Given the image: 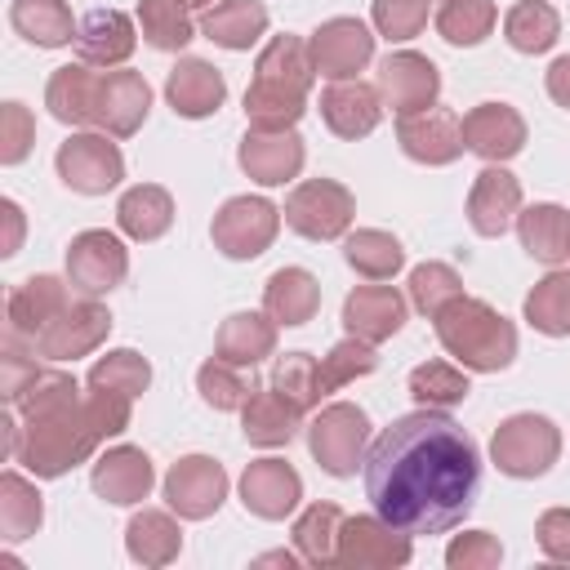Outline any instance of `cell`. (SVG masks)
I'll return each mask as SVG.
<instances>
[{"label": "cell", "mask_w": 570, "mask_h": 570, "mask_svg": "<svg viewBox=\"0 0 570 570\" xmlns=\"http://www.w3.org/2000/svg\"><path fill=\"white\" fill-rule=\"evenodd\" d=\"M476 490L481 450L445 410L419 405L392 419L365 450V499L410 539L454 530L472 512Z\"/></svg>", "instance_id": "6da1fadb"}, {"label": "cell", "mask_w": 570, "mask_h": 570, "mask_svg": "<svg viewBox=\"0 0 570 570\" xmlns=\"http://www.w3.org/2000/svg\"><path fill=\"white\" fill-rule=\"evenodd\" d=\"M316 67L307 53V40L298 36H272L254 62V80L245 89V120L249 129H294L307 111Z\"/></svg>", "instance_id": "3957f363"}, {"label": "cell", "mask_w": 570, "mask_h": 570, "mask_svg": "<svg viewBox=\"0 0 570 570\" xmlns=\"http://www.w3.org/2000/svg\"><path fill=\"white\" fill-rule=\"evenodd\" d=\"M272 387H276L289 405H298V410L307 414L312 405L325 401V387H321V361L307 356V352H285V356H276V365H272Z\"/></svg>", "instance_id": "f6af8a7d"}, {"label": "cell", "mask_w": 570, "mask_h": 570, "mask_svg": "<svg viewBox=\"0 0 570 570\" xmlns=\"http://www.w3.org/2000/svg\"><path fill=\"white\" fill-rule=\"evenodd\" d=\"M9 27L36 49H62L80 31L67 0H13L9 4Z\"/></svg>", "instance_id": "d590c367"}, {"label": "cell", "mask_w": 570, "mask_h": 570, "mask_svg": "<svg viewBox=\"0 0 570 570\" xmlns=\"http://www.w3.org/2000/svg\"><path fill=\"white\" fill-rule=\"evenodd\" d=\"M525 321L548 334V338H570V272L552 267L543 281H534V289L521 303Z\"/></svg>", "instance_id": "60d3db41"}, {"label": "cell", "mask_w": 570, "mask_h": 570, "mask_svg": "<svg viewBox=\"0 0 570 570\" xmlns=\"http://www.w3.org/2000/svg\"><path fill=\"white\" fill-rule=\"evenodd\" d=\"M125 552H129L138 566L160 570V566L178 561V552H183V530H178V521H174L169 512L142 508V512H134L129 525H125Z\"/></svg>", "instance_id": "836d02e7"}, {"label": "cell", "mask_w": 570, "mask_h": 570, "mask_svg": "<svg viewBox=\"0 0 570 570\" xmlns=\"http://www.w3.org/2000/svg\"><path fill=\"white\" fill-rule=\"evenodd\" d=\"M178 4H187V9H205V4H214V0H178Z\"/></svg>", "instance_id": "680465c9"}, {"label": "cell", "mask_w": 570, "mask_h": 570, "mask_svg": "<svg viewBox=\"0 0 570 570\" xmlns=\"http://www.w3.org/2000/svg\"><path fill=\"white\" fill-rule=\"evenodd\" d=\"M285 227L303 240H338L356 218V200L338 178H307L285 196Z\"/></svg>", "instance_id": "52a82bcc"}, {"label": "cell", "mask_w": 570, "mask_h": 570, "mask_svg": "<svg viewBox=\"0 0 570 570\" xmlns=\"http://www.w3.org/2000/svg\"><path fill=\"white\" fill-rule=\"evenodd\" d=\"M89 481H94V494L98 499H107L116 508H134V503H142L151 494L156 468H151L147 450H138V445H111V450H102L94 459Z\"/></svg>", "instance_id": "ffe728a7"}, {"label": "cell", "mask_w": 570, "mask_h": 570, "mask_svg": "<svg viewBox=\"0 0 570 570\" xmlns=\"http://www.w3.org/2000/svg\"><path fill=\"white\" fill-rule=\"evenodd\" d=\"M254 566H285V570H294V566H303V552L294 548V552H263V557H254Z\"/></svg>", "instance_id": "6f0895ef"}, {"label": "cell", "mask_w": 570, "mask_h": 570, "mask_svg": "<svg viewBox=\"0 0 570 570\" xmlns=\"http://www.w3.org/2000/svg\"><path fill=\"white\" fill-rule=\"evenodd\" d=\"M236 160L258 187H281L289 178H298L307 147H303L298 129H245Z\"/></svg>", "instance_id": "e0dca14e"}, {"label": "cell", "mask_w": 570, "mask_h": 570, "mask_svg": "<svg viewBox=\"0 0 570 570\" xmlns=\"http://www.w3.org/2000/svg\"><path fill=\"white\" fill-rule=\"evenodd\" d=\"M138 45V31H134V18L120 13V9H94L80 18V31H76V53L80 62L89 67H120Z\"/></svg>", "instance_id": "484cf974"}, {"label": "cell", "mask_w": 570, "mask_h": 570, "mask_svg": "<svg viewBox=\"0 0 570 570\" xmlns=\"http://www.w3.org/2000/svg\"><path fill=\"white\" fill-rule=\"evenodd\" d=\"M0 209H4V223H9V240H4V249H0V254H4V258H13V254H18V245H22V209H18V200H4Z\"/></svg>", "instance_id": "9f6ffc18"}, {"label": "cell", "mask_w": 570, "mask_h": 570, "mask_svg": "<svg viewBox=\"0 0 570 570\" xmlns=\"http://www.w3.org/2000/svg\"><path fill=\"white\" fill-rule=\"evenodd\" d=\"M321 120L330 134L356 142V138H370L383 120V94L365 80H330L321 89Z\"/></svg>", "instance_id": "44dd1931"}, {"label": "cell", "mask_w": 570, "mask_h": 570, "mask_svg": "<svg viewBox=\"0 0 570 570\" xmlns=\"http://www.w3.org/2000/svg\"><path fill=\"white\" fill-rule=\"evenodd\" d=\"M129 272V249L116 232L107 227H89V232H76L71 245H67V285L98 298V294H111Z\"/></svg>", "instance_id": "30bf717a"}, {"label": "cell", "mask_w": 570, "mask_h": 570, "mask_svg": "<svg viewBox=\"0 0 570 570\" xmlns=\"http://www.w3.org/2000/svg\"><path fill=\"white\" fill-rule=\"evenodd\" d=\"M494 22H499L494 0H441V9H436V31L454 49L481 45L494 31Z\"/></svg>", "instance_id": "7bdbcfd3"}, {"label": "cell", "mask_w": 570, "mask_h": 570, "mask_svg": "<svg viewBox=\"0 0 570 570\" xmlns=\"http://www.w3.org/2000/svg\"><path fill=\"white\" fill-rule=\"evenodd\" d=\"M53 169H58V178L71 191H80V196H107L125 178V156L111 142V134H102V129L98 134H85L80 129L67 142H58Z\"/></svg>", "instance_id": "9c48e42d"}, {"label": "cell", "mask_w": 570, "mask_h": 570, "mask_svg": "<svg viewBox=\"0 0 570 570\" xmlns=\"http://www.w3.org/2000/svg\"><path fill=\"white\" fill-rule=\"evenodd\" d=\"M370 445V414L352 401H330L307 423V450L330 476H356Z\"/></svg>", "instance_id": "8992f818"}, {"label": "cell", "mask_w": 570, "mask_h": 570, "mask_svg": "<svg viewBox=\"0 0 570 570\" xmlns=\"http://www.w3.org/2000/svg\"><path fill=\"white\" fill-rule=\"evenodd\" d=\"M463 147L476 151L485 165H503L525 147V120L508 102H476L463 116Z\"/></svg>", "instance_id": "7402d4cb"}, {"label": "cell", "mask_w": 570, "mask_h": 570, "mask_svg": "<svg viewBox=\"0 0 570 570\" xmlns=\"http://www.w3.org/2000/svg\"><path fill=\"white\" fill-rule=\"evenodd\" d=\"M396 142L419 165H454L463 147V120L445 107H423L410 116H396Z\"/></svg>", "instance_id": "2e32d148"}, {"label": "cell", "mask_w": 570, "mask_h": 570, "mask_svg": "<svg viewBox=\"0 0 570 570\" xmlns=\"http://www.w3.org/2000/svg\"><path fill=\"white\" fill-rule=\"evenodd\" d=\"M374 370H379L374 343L347 334L343 343H334V347L321 356V387H325V396H330V392H338V387H347V383H356V379H365V374H374Z\"/></svg>", "instance_id": "bcb514c9"}, {"label": "cell", "mask_w": 570, "mask_h": 570, "mask_svg": "<svg viewBox=\"0 0 570 570\" xmlns=\"http://www.w3.org/2000/svg\"><path fill=\"white\" fill-rule=\"evenodd\" d=\"M147 383H151V365L134 347H116V352H107L89 365V387H111V392H125V396H142Z\"/></svg>", "instance_id": "7dc6e473"}, {"label": "cell", "mask_w": 570, "mask_h": 570, "mask_svg": "<svg viewBox=\"0 0 570 570\" xmlns=\"http://www.w3.org/2000/svg\"><path fill=\"white\" fill-rule=\"evenodd\" d=\"M303 499V476L285 459H254L240 472V503L263 521H285Z\"/></svg>", "instance_id": "d6986e66"}, {"label": "cell", "mask_w": 570, "mask_h": 570, "mask_svg": "<svg viewBox=\"0 0 570 570\" xmlns=\"http://www.w3.org/2000/svg\"><path fill=\"white\" fill-rule=\"evenodd\" d=\"M503 40L517 53H548L561 40V18L548 0H517L503 18Z\"/></svg>", "instance_id": "74e56055"}, {"label": "cell", "mask_w": 570, "mask_h": 570, "mask_svg": "<svg viewBox=\"0 0 570 570\" xmlns=\"http://www.w3.org/2000/svg\"><path fill=\"white\" fill-rule=\"evenodd\" d=\"M98 80L102 71H94L89 62H67L49 76L45 85V107L53 120L62 125H94V107H98Z\"/></svg>", "instance_id": "f1b7e54d"}, {"label": "cell", "mask_w": 570, "mask_h": 570, "mask_svg": "<svg viewBox=\"0 0 570 570\" xmlns=\"http://www.w3.org/2000/svg\"><path fill=\"white\" fill-rule=\"evenodd\" d=\"M490 459L503 476L534 481L561 459V428L548 414H512L494 428Z\"/></svg>", "instance_id": "5b68a950"}, {"label": "cell", "mask_w": 570, "mask_h": 570, "mask_svg": "<svg viewBox=\"0 0 570 570\" xmlns=\"http://www.w3.org/2000/svg\"><path fill=\"white\" fill-rule=\"evenodd\" d=\"M272 352H276V321L267 312H232L218 325L214 356L245 370V365H263Z\"/></svg>", "instance_id": "4dcf8cb0"}, {"label": "cell", "mask_w": 570, "mask_h": 570, "mask_svg": "<svg viewBox=\"0 0 570 570\" xmlns=\"http://www.w3.org/2000/svg\"><path fill=\"white\" fill-rule=\"evenodd\" d=\"M138 27H142V40L165 53L187 49V40L196 36V22L178 0H138Z\"/></svg>", "instance_id": "ee69618b"}, {"label": "cell", "mask_w": 570, "mask_h": 570, "mask_svg": "<svg viewBox=\"0 0 570 570\" xmlns=\"http://www.w3.org/2000/svg\"><path fill=\"white\" fill-rule=\"evenodd\" d=\"M410 557H414L410 534L396 530L392 521H383L379 512L343 517L338 566H347V570H401V566H410Z\"/></svg>", "instance_id": "8fae6325"}, {"label": "cell", "mask_w": 570, "mask_h": 570, "mask_svg": "<svg viewBox=\"0 0 570 570\" xmlns=\"http://www.w3.org/2000/svg\"><path fill=\"white\" fill-rule=\"evenodd\" d=\"M534 539H539V552L548 561L570 566V508H548L534 521Z\"/></svg>", "instance_id": "db71d44e"}, {"label": "cell", "mask_w": 570, "mask_h": 570, "mask_svg": "<svg viewBox=\"0 0 570 570\" xmlns=\"http://www.w3.org/2000/svg\"><path fill=\"white\" fill-rule=\"evenodd\" d=\"M263 312L276 325H307L321 312V281L307 267H276L263 285Z\"/></svg>", "instance_id": "f546056e"}, {"label": "cell", "mask_w": 570, "mask_h": 570, "mask_svg": "<svg viewBox=\"0 0 570 570\" xmlns=\"http://www.w3.org/2000/svg\"><path fill=\"white\" fill-rule=\"evenodd\" d=\"M517 236H521V249L530 258L557 267V263L570 258V209H561L552 200H539V205L517 214Z\"/></svg>", "instance_id": "1f68e13d"}, {"label": "cell", "mask_w": 570, "mask_h": 570, "mask_svg": "<svg viewBox=\"0 0 570 570\" xmlns=\"http://www.w3.org/2000/svg\"><path fill=\"white\" fill-rule=\"evenodd\" d=\"M436 343L445 347V356H454L463 370L476 374H499L512 365L517 356V325L490 307L485 298H468L459 294L454 303H445L436 316Z\"/></svg>", "instance_id": "277c9868"}, {"label": "cell", "mask_w": 570, "mask_h": 570, "mask_svg": "<svg viewBox=\"0 0 570 570\" xmlns=\"http://www.w3.org/2000/svg\"><path fill=\"white\" fill-rule=\"evenodd\" d=\"M468 392H472V383H468L459 361L454 365L450 361H423L410 370V396L423 410H454L468 401Z\"/></svg>", "instance_id": "b9f144b4"}, {"label": "cell", "mask_w": 570, "mask_h": 570, "mask_svg": "<svg viewBox=\"0 0 570 570\" xmlns=\"http://www.w3.org/2000/svg\"><path fill=\"white\" fill-rule=\"evenodd\" d=\"M338 530H343V508L338 503H312L294 521V548L303 552L307 566H338Z\"/></svg>", "instance_id": "ab89813d"}, {"label": "cell", "mask_w": 570, "mask_h": 570, "mask_svg": "<svg viewBox=\"0 0 570 570\" xmlns=\"http://www.w3.org/2000/svg\"><path fill=\"white\" fill-rule=\"evenodd\" d=\"M543 85H548V98H552L557 107H566V111H570V53L552 58V67H548Z\"/></svg>", "instance_id": "11a10c76"}, {"label": "cell", "mask_w": 570, "mask_h": 570, "mask_svg": "<svg viewBox=\"0 0 570 570\" xmlns=\"http://www.w3.org/2000/svg\"><path fill=\"white\" fill-rule=\"evenodd\" d=\"M196 392H200V401H205L209 410H223V414H227V410H240L254 387L245 383L240 365L214 356V361H205V365L196 370Z\"/></svg>", "instance_id": "681fc988"}, {"label": "cell", "mask_w": 570, "mask_h": 570, "mask_svg": "<svg viewBox=\"0 0 570 570\" xmlns=\"http://www.w3.org/2000/svg\"><path fill=\"white\" fill-rule=\"evenodd\" d=\"M499 561H503V543L490 530L454 534L450 548H445V566L450 570H494Z\"/></svg>", "instance_id": "816d5d0a"}, {"label": "cell", "mask_w": 570, "mask_h": 570, "mask_svg": "<svg viewBox=\"0 0 570 570\" xmlns=\"http://www.w3.org/2000/svg\"><path fill=\"white\" fill-rule=\"evenodd\" d=\"M463 294V276L450 267V263H436V258H428V263H419L414 272H410V303L423 312V316H436L445 303H454Z\"/></svg>", "instance_id": "c3c4849f"}, {"label": "cell", "mask_w": 570, "mask_h": 570, "mask_svg": "<svg viewBox=\"0 0 570 570\" xmlns=\"http://www.w3.org/2000/svg\"><path fill=\"white\" fill-rule=\"evenodd\" d=\"M298 423H303V410L289 405L272 383L267 387H254L240 405V432L249 445H263V450H276V445H289L298 436Z\"/></svg>", "instance_id": "83f0119b"}, {"label": "cell", "mask_w": 570, "mask_h": 570, "mask_svg": "<svg viewBox=\"0 0 570 570\" xmlns=\"http://www.w3.org/2000/svg\"><path fill=\"white\" fill-rule=\"evenodd\" d=\"M281 209L267 200V196H232L218 205L214 223H209V236H214V249H223L227 258L236 263H249L258 258L263 249H272L276 232H281Z\"/></svg>", "instance_id": "ba28073f"}, {"label": "cell", "mask_w": 570, "mask_h": 570, "mask_svg": "<svg viewBox=\"0 0 570 570\" xmlns=\"http://www.w3.org/2000/svg\"><path fill=\"white\" fill-rule=\"evenodd\" d=\"M200 36L223 45V49H232V53H240V49H249V45H258L267 36V9L258 0H218V4L205 9Z\"/></svg>", "instance_id": "e575fe53"}, {"label": "cell", "mask_w": 570, "mask_h": 570, "mask_svg": "<svg viewBox=\"0 0 570 570\" xmlns=\"http://www.w3.org/2000/svg\"><path fill=\"white\" fill-rule=\"evenodd\" d=\"M67 303H71V298H67V285H62L58 276L40 272V276H27L22 285H13L4 316H9V330H13V334H22V338L36 343V334H45V330L58 321V312H62Z\"/></svg>", "instance_id": "4316f807"}, {"label": "cell", "mask_w": 570, "mask_h": 570, "mask_svg": "<svg viewBox=\"0 0 570 570\" xmlns=\"http://www.w3.org/2000/svg\"><path fill=\"white\" fill-rule=\"evenodd\" d=\"M307 53H312L316 76L356 80V71H365L370 58H374V36H370V27L361 18H330V22H321L312 31Z\"/></svg>", "instance_id": "5bb4252c"}, {"label": "cell", "mask_w": 570, "mask_h": 570, "mask_svg": "<svg viewBox=\"0 0 570 570\" xmlns=\"http://www.w3.org/2000/svg\"><path fill=\"white\" fill-rule=\"evenodd\" d=\"M36 142V120L22 102H4L0 111V165H22Z\"/></svg>", "instance_id": "f5cc1de1"}, {"label": "cell", "mask_w": 570, "mask_h": 570, "mask_svg": "<svg viewBox=\"0 0 570 570\" xmlns=\"http://www.w3.org/2000/svg\"><path fill=\"white\" fill-rule=\"evenodd\" d=\"M45 521V503L40 490L22 476V472H0V534L4 543H22L27 534H36Z\"/></svg>", "instance_id": "f35d334b"}, {"label": "cell", "mask_w": 570, "mask_h": 570, "mask_svg": "<svg viewBox=\"0 0 570 570\" xmlns=\"http://www.w3.org/2000/svg\"><path fill=\"white\" fill-rule=\"evenodd\" d=\"M107 334H111V312L98 298L85 294V298H71L45 334H36L31 352L45 356V361H53V365H62V361H76V356L98 352L107 343Z\"/></svg>", "instance_id": "7c38bea8"}, {"label": "cell", "mask_w": 570, "mask_h": 570, "mask_svg": "<svg viewBox=\"0 0 570 570\" xmlns=\"http://www.w3.org/2000/svg\"><path fill=\"white\" fill-rule=\"evenodd\" d=\"M165 98H169L174 116H183V120H205V116H214V111L223 107L227 80H223V71H218L214 62H205V58H178L174 71L165 76Z\"/></svg>", "instance_id": "d4e9b609"}, {"label": "cell", "mask_w": 570, "mask_h": 570, "mask_svg": "<svg viewBox=\"0 0 570 570\" xmlns=\"http://www.w3.org/2000/svg\"><path fill=\"white\" fill-rule=\"evenodd\" d=\"M343 258L365 281H392L405 267L401 240L392 232H383V227H356V232H347L343 236Z\"/></svg>", "instance_id": "8d00e7d4"}, {"label": "cell", "mask_w": 570, "mask_h": 570, "mask_svg": "<svg viewBox=\"0 0 570 570\" xmlns=\"http://www.w3.org/2000/svg\"><path fill=\"white\" fill-rule=\"evenodd\" d=\"M151 111V85L142 71H102L98 80V107H94V125L111 138H134L142 129Z\"/></svg>", "instance_id": "ac0fdd59"}, {"label": "cell", "mask_w": 570, "mask_h": 570, "mask_svg": "<svg viewBox=\"0 0 570 570\" xmlns=\"http://www.w3.org/2000/svg\"><path fill=\"white\" fill-rule=\"evenodd\" d=\"M374 31L387 40H414L428 27V0H374Z\"/></svg>", "instance_id": "f907efd6"}, {"label": "cell", "mask_w": 570, "mask_h": 570, "mask_svg": "<svg viewBox=\"0 0 570 570\" xmlns=\"http://www.w3.org/2000/svg\"><path fill=\"white\" fill-rule=\"evenodd\" d=\"M227 499V472L218 459L209 454H183L169 472H165V503L169 512H178L183 521H205L223 508Z\"/></svg>", "instance_id": "4fadbf2b"}, {"label": "cell", "mask_w": 570, "mask_h": 570, "mask_svg": "<svg viewBox=\"0 0 570 570\" xmlns=\"http://www.w3.org/2000/svg\"><path fill=\"white\" fill-rule=\"evenodd\" d=\"M116 227L129 240H160L174 227V196L160 183H138L116 200Z\"/></svg>", "instance_id": "d6a6232c"}, {"label": "cell", "mask_w": 570, "mask_h": 570, "mask_svg": "<svg viewBox=\"0 0 570 570\" xmlns=\"http://www.w3.org/2000/svg\"><path fill=\"white\" fill-rule=\"evenodd\" d=\"M13 410H18L13 463L53 481V476H67L76 463H85L107 436H120L129 428L134 396L111 387L80 392L76 374L36 370L31 383L18 392Z\"/></svg>", "instance_id": "7a4b0ae2"}, {"label": "cell", "mask_w": 570, "mask_h": 570, "mask_svg": "<svg viewBox=\"0 0 570 570\" xmlns=\"http://www.w3.org/2000/svg\"><path fill=\"white\" fill-rule=\"evenodd\" d=\"M521 214V183L503 165H485L468 191V223L476 236H503Z\"/></svg>", "instance_id": "cb8c5ba5"}, {"label": "cell", "mask_w": 570, "mask_h": 570, "mask_svg": "<svg viewBox=\"0 0 570 570\" xmlns=\"http://www.w3.org/2000/svg\"><path fill=\"white\" fill-rule=\"evenodd\" d=\"M379 94H383V107H392L396 116L436 107V98H441V71H436V62L428 53L396 49V53H387L379 62Z\"/></svg>", "instance_id": "9a60e30c"}, {"label": "cell", "mask_w": 570, "mask_h": 570, "mask_svg": "<svg viewBox=\"0 0 570 570\" xmlns=\"http://www.w3.org/2000/svg\"><path fill=\"white\" fill-rule=\"evenodd\" d=\"M405 312H410V298L396 285H356L343 298V330L365 343H387L392 334H401Z\"/></svg>", "instance_id": "603a6c76"}]
</instances>
